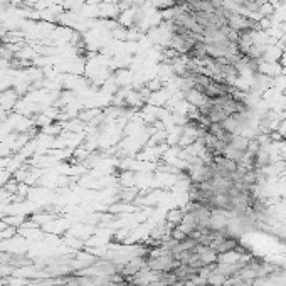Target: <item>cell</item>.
Returning <instances> with one entry per match:
<instances>
[{
    "label": "cell",
    "mask_w": 286,
    "mask_h": 286,
    "mask_svg": "<svg viewBox=\"0 0 286 286\" xmlns=\"http://www.w3.org/2000/svg\"><path fill=\"white\" fill-rule=\"evenodd\" d=\"M14 98H16V96H14L12 93L11 94H4L2 98H0V106H2V108H11V106L14 105Z\"/></svg>",
    "instance_id": "1"
}]
</instances>
